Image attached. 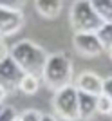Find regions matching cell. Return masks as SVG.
Returning a JSON list of instances; mask_svg holds the SVG:
<instances>
[{"instance_id": "obj_17", "label": "cell", "mask_w": 112, "mask_h": 121, "mask_svg": "<svg viewBox=\"0 0 112 121\" xmlns=\"http://www.w3.org/2000/svg\"><path fill=\"white\" fill-rule=\"evenodd\" d=\"M15 119H16L15 108H11V107H4L2 112H0V121H15Z\"/></svg>"}, {"instance_id": "obj_22", "label": "cell", "mask_w": 112, "mask_h": 121, "mask_svg": "<svg viewBox=\"0 0 112 121\" xmlns=\"http://www.w3.org/2000/svg\"><path fill=\"white\" fill-rule=\"evenodd\" d=\"M108 54H110V58H112V47H110V49H108Z\"/></svg>"}, {"instance_id": "obj_3", "label": "cell", "mask_w": 112, "mask_h": 121, "mask_svg": "<svg viewBox=\"0 0 112 121\" xmlns=\"http://www.w3.org/2000/svg\"><path fill=\"white\" fill-rule=\"evenodd\" d=\"M103 25L90 0H76L71 7V27L74 33H96Z\"/></svg>"}, {"instance_id": "obj_9", "label": "cell", "mask_w": 112, "mask_h": 121, "mask_svg": "<svg viewBox=\"0 0 112 121\" xmlns=\"http://www.w3.org/2000/svg\"><path fill=\"white\" fill-rule=\"evenodd\" d=\"M96 105H98V96L78 91V114H80V119L87 121L94 114H98Z\"/></svg>"}, {"instance_id": "obj_20", "label": "cell", "mask_w": 112, "mask_h": 121, "mask_svg": "<svg viewBox=\"0 0 112 121\" xmlns=\"http://www.w3.org/2000/svg\"><path fill=\"white\" fill-rule=\"evenodd\" d=\"M42 121H58V117L51 116V114H42Z\"/></svg>"}, {"instance_id": "obj_23", "label": "cell", "mask_w": 112, "mask_h": 121, "mask_svg": "<svg viewBox=\"0 0 112 121\" xmlns=\"http://www.w3.org/2000/svg\"><path fill=\"white\" fill-rule=\"evenodd\" d=\"M2 108H4V105H2V103H0V112H2Z\"/></svg>"}, {"instance_id": "obj_10", "label": "cell", "mask_w": 112, "mask_h": 121, "mask_svg": "<svg viewBox=\"0 0 112 121\" xmlns=\"http://www.w3.org/2000/svg\"><path fill=\"white\" fill-rule=\"evenodd\" d=\"M34 5L43 18L52 20V18H56L61 13L63 0H34Z\"/></svg>"}, {"instance_id": "obj_18", "label": "cell", "mask_w": 112, "mask_h": 121, "mask_svg": "<svg viewBox=\"0 0 112 121\" xmlns=\"http://www.w3.org/2000/svg\"><path fill=\"white\" fill-rule=\"evenodd\" d=\"M101 94H103V96H107V98H110V99H112V76H108V78H105V80H103Z\"/></svg>"}, {"instance_id": "obj_21", "label": "cell", "mask_w": 112, "mask_h": 121, "mask_svg": "<svg viewBox=\"0 0 112 121\" xmlns=\"http://www.w3.org/2000/svg\"><path fill=\"white\" fill-rule=\"evenodd\" d=\"M5 94H7V91H5V87L2 85V83H0V103H2V101L5 99Z\"/></svg>"}, {"instance_id": "obj_11", "label": "cell", "mask_w": 112, "mask_h": 121, "mask_svg": "<svg viewBox=\"0 0 112 121\" xmlns=\"http://www.w3.org/2000/svg\"><path fill=\"white\" fill-rule=\"evenodd\" d=\"M90 4L103 24H112V0H90Z\"/></svg>"}, {"instance_id": "obj_24", "label": "cell", "mask_w": 112, "mask_h": 121, "mask_svg": "<svg viewBox=\"0 0 112 121\" xmlns=\"http://www.w3.org/2000/svg\"><path fill=\"white\" fill-rule=\"evenodd\" d=\"M15 121H20V117H18V116H16V119H15Z\"/></svg>"}, {"instance_id": "obj_19", "label": "cell", "mask_w": 112, "mask_h": 121, "mask_svg": "<svg viewBox=\"0 0 112 121\" xmlns=\"http://www.w3.org/2000/svg\"><path fill=\"white\" fill-rule=\"evenodd\" d=\"M9 56V49L5 47V43H4V40L0 38V61L4 60V58H7Z\"/></svg>"}, {"instance_id": "obj_4", "label": "cell", "mask_w": 112, "mask_h": 121, "mask_svg": "<svg viewBox=\"0 0 112 121\" xmlns=\"http://www.w3.org/2000/svg\"><path fill=\"white\" fill-rule=\"evenodd\" d=\"M52 107H54L56 114H58L63 121H78L80 119V114H78V89H76V85L69 83V85L54 91Z\"/></svg>"}, {"instance_id": "obj_13", "label": "cell", "mask_w": 112, "mask_h": 121, "mask_svg": "<svg viewBox=\"0 0 112 121\" xmlns=\"http://www.w3.org/2000/svg\"><path fill=\"white\" fill-rule=\"evenodd\" d=\"M96 36L98 40L101 42L103 49H110L112 47V24H103L99 29L96 31Z\"/></svg>"}, {"instance_id": "obj_2", "label": "cell", "mask_w": 112, "mask_h": 121, "mask_svg": "<svg viewBox=\"0 0 112 121\" xmlns=\"http://www.w3.org/2000/svg\"><path fill=\"white\" fill-rule=\"evenodd\" d=\"M72 71H74V67H72L71 58L63 52H56V54H51L47 58L42 78H43L47 87H51L52 91H58V89L71 83Z\"/></svg>"}, {"instance_id": "obj_6", "label": "cell", "mask_w": 112, "mask_h": 121, "mask_svg": "<svg viewBox=\"0 0 112 121\" xmlns=\"http://www.w3.org/2000/svg\"><path fill=\"white\" fill-rule=\"evenodd\" d=\"M26 72L22 71L11 56L4 58L0 61V83L4 87H18L20 81L24 80Z\"/></svg>"}, {"instance_id": "obj_8", "label": "cell", "mask_w": 112, "mask_h": 121, "mask_svg": "<svg viewBox=\"0 0 112 121\" xmlns=\"http://www.w3.org/2000/svg\"><path fill=\"white\" fill-rule=\"evenodd\" d=\"M101 87H103V80L96 72L85 71L76 78V89L87 94H92V96H99L101 94Z\"/></svg>"}, {"instance_id": "obj_12", "label": "cell", "mask_w": 112, "mask_h": 121, "mask_svg": "<svg viewBox=\"0 0 112 121\" xmlns=\"http://www.w3.org/2000/svg\"><path fill=\"white\" fill-rule=\"evenodd\" d=\"M18 89H20L24 94H27V96H33V94H36L38 89H40V78H38V76H33V74H26L24 80L20 81Z\"/></svg>"}, {"instance_id": "obj_15", "label": "cell", "mask_w": 112, "mask_h": 121, "mask_svg": "<svg viewBox=\"0 0 112 121\" xmlns=\"http://www.w3.org/2000/svg\"><path fill=\"white\" fill-rule=\"evenodd\" d=\"M24 4H26V0H0V7L11 11H22Z\"/></svg>"}, {"instance_id": "obj_16", "label": "cell", "mask_w": 112, "mask_h": 121, "mask_svg": "<svg viewBox=\"0 0 112 121\" xmlns=\"http://www.w3.org/2000/svg\"><path fill=\"white\" fill-rule=\"evenodd\" d=\"M18 117H20V121H42V114L38 110H34V108L24 110Z\"/></svg>"}, {"instance_id": "obj_14", "label": "cell", "mask_w": 112, "mask_h": 121, "mask_svg": "<svg viewBox=\"0 0 112 121\" xmlns=\"http://www.w3.org/2000/svg\"><path fill=\"white\" fill-rule=\"evenodd\" d=\"M96 110H98V114H110L112 112V99L107 98V96H103V94H99L98 96Z\"/></svg>"}, {"instance_id": "obj_5", "label": "cell", "mask_w": 112, "mask_h": 121, "mask_svg": "<svg viewBox=\"0 0 112 121\" xmlns=\"http://www.w3.org/2000/svg\"><path fill=\"white\" fill-rule=\"evenodd\" d=\"M72 45L76 49L78 54L87 56V58H94L103 52V45L98 40L96 33H74L72 36Z\"/></svg>"}, {"instance_id": "obj_25", "label": "cell", "mask_w": 112, "mask_h": 121, "mask_svg": "<svg viewBox=\"0 0 112 121\" xmlns=\"http://www.w3.org/2000/svg\"><path fill=\"white\" fill-rule=\"evenodd\" d=\"M110 116H112V112H110Z\"/></svg>"}, {"instance_id": "obj_7", "label": "cell", "mask_w": 112, "mask_h": 121, "mask_svg": "<svg viewBox=\"0 0 112 121\" xmlns=\"http://www.w3.org/2000/svg\"><path fill=\"white\" fill-rule=\"evenodd\" d=\"M24 25V13L0 7V38L18 33Z\"/></svg>"}, {"instance_id": "obj_1", "label": "cell", "mask_w": 112, "mask_h": 121, "mask_svg": "<svg viewBox=\"0 0 112 121\" xmlns=\"http://www.w3.org/2000/svg\"><path fill=\"white\" fill-rule=\"evenodd\" d=\"M9 56L18 63L22 71L26 74H33L42 78L43 67L47 63V52L42 49L38 43L31 40H20L9 49Z\"/></svg>"}]
</instances>
